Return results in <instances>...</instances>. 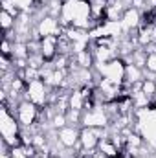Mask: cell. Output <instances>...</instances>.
Listing matches in <instances>:
<instances>
[{"mask_svg": "<svg viewBox=\"0 0 156 158\" xmlns=\"http://www.w3.org/2000/svg\"><path fill=\"white\" fill-rule=\"evenodd\" d=\"M35 30H37L39 39H42V37H61L64 28L61 26L59 19L46 15V17H42L39 22L35 24Z\"/></svg>", "mask_w": 156, "mask_h": 158, "instance_id": "cell-8", "label": "cell"}, {"mask_svg": "<svg viewBox=\"0 0 156 158\" xmlns=\"http://www.w3.org/2000/svg\"><path fill=\"white\" fill-rule=\"evenodd\" d=\"M142 92L145 96H149L151 99L156 98V79H143L142 83Z\"/></svg>", "mask_w": 156, "mask_h": 158, "instance_id": "cell-17", "label": "cell"}, {"mask_svg": "<svg viewBox=\"0 0 156 158\" xmlns=\"http://www.w3.org/2000/svg\"><path fill=\"white\" fill-rule=\"evenodd\" d=\"M109 136V127L107 129H92V127H81L79 134V145L83 151H96L101 138Z\"/></svg>", "mask_w": 156, "mask_h": 158, "instance_id": "cell-7", "label": "cell"}, {"mask_svg": "<svg viewBox=\"0 0 156 158\" xmlns=\"http://www.w3.org/2000/svg\"><path fill=\"white\" fill-rule=\"evenodd\" d=\"M15 20H17V17H13L11 13H7V11L2 9V15H0V26H2L4 33L15 30Z\"/></svg>", "mask_w": 156, "mask_h": 158, "instance_id": "cell-16", "label": "cell"}, {"mask_svg": "<svg viewBox=\"0 0 156 158\" xmlns=\"http://www.w3.org/2000/svg\"><path fill=\"white\" fill-rule=\"evenodd\" d=\"M33 158H50V156H46V155H40V153H37V155H35Z\"/></svg>", "mask_w": 156, "mask_h": 158, "instance_id": "cell-21", "label": "cell"}, {"mask_svg": "<svg viewBox=\"0 0 156 158\" xmlns=\"http://www.w3.org/2000/svg\"><path fill=\"white\" fill-rule=\"evenodd\" d=\"M59 22L63 28L74 26L79 30L90 31L94 28L90 0H63V9L59 15Z\"/></svg>", "mask_w": 156, "mask_h": 158, "instance_id": "cell-1", "label": "cell"}, {"mask_svg": "<svg viewBox=\"0 0 156 158\" xmlns=\"http://www.w3.org/2000/svg\"><path fill=\"white\" fill-rule=\"evenodd\" d=\"M92 158H107V156H105L103 153H99V151L96 149V151H94V155H92Z\"/></svg>", "mask_w": 156, "mask_h": 158, "instance_id": "cell-20", "label": "cell"}, {"mask_svg": "<svg viewBox=\"0 0 156 158\" xmlns=\"http://www.w3.org/2000/svg\"><path fill=\"white\" fill-rule=\"evenodd\" d=\"M40 53L46 61H51L59 55V37H42L40 39Z\"/></svg>", "mask_w": 156, "mask_h": 158, "instance_id": "cell-11", "label": "cell"}, {"mask_svg": "<svg viewBox=\"0 0 156 158\" xmlns=\"http://www.w3.org/2000/svg\"><path fill=\"white\" fill-rule=\"evenodd\" d=\"M20 123L15 116V112L9 110V107L2 105L0 109V132H2V140L9 145V147H17L22 145L20 140Z\"/></svg>", "mask_w": 156, "mask_h": 158, "instance_id": "cell-2", "label": "cell"}, {"mask_svg": "<svg viewBox=\"0 0 156 158\" xmlns=\"http://www.w3.org/2000/svg\"><path fill=\"white\" fill-rule=\"evenodd\" d=\"M149 158H156V151H154V153H153V155H151Z\"/></svg>", "mask_w": 156, "mask_h": 158, "instance_id": "cell-22", "label": "cell"}, {"mask_svg": "<svg viewBox=\"0 0 156 158\" xmlns=\"http://www.w3.org/2000/svg\"><path fill=\"white\" fill-rule=\"evenodd\" d=\"M110 125V116L105 109V105L94 103L90 109L83 110L81 127H92V129H107Z\"/></svg>", "mask_w": 156, "mask_h": 158, "instance_id": "cell-4", "label": "cell"}, {"mask_svg": "<svg viewBox=\"0 0 156 158\" xmlns=\"http://www.w3.org/2000/svg\"><path fill=\"white\" fill-rule=\"evenodd\" d=\"M15 116L18 119L20 127H33V125L39 121L40 109L35 103H31V101H28V99H22V101L17 105V109H15Z\"/></svg>", "mask_w": 156, "mask_h": 158, "instance_id": "cell-6", "label": "cell"}, {"mask_svg": "<svg viewBox=\"0 0 156 158\" xmlns=\"http://www.w3.org/2000/svg\"><path fill=\"white\" fill-rule=\"evenodd\" d=\"M121 28L123 33H136L140 30V26L143 24V13L136 7H127L125 13L121 15Z\"/></svg>", "mask_w": 156, "mask_h": 158, "instance_id": "cell-9", "label": "cell"}, {"mask_svg": "<svg viewBox=\"0 0 156 158\" xmlns=\"http://www.w3.org/2000/svg\"><path fill=\"white\" fill-rule=\"evenodd\" d=\"M125 68H127V63L121 57H116L105 64H94V70L99 74V77L107 79L117 86H123L125 83Z\"/></svg>", "mask_w": 156, "mask_h": 158, "instance_id": "cell-3", "label": "cell"}, {"mask_svg": "<svg viewBox=\"0 0 156 158\" xmlns=\"http://www.w3.org/2000/svg\"><path fill=\"white\" fill-rule=\"evenodd\" d=\"M72 61L77 64L79 68H94V64H96L92 48H86V50H81L77 53H74L72 55Z\"/></svg>", "mask_w": 156, "mask_h": 158, "instance_id": "cell-14", "label": "cell"}, {"mask_svg": "<svg viewBox=\"0 0 156 158\" xmlns=\"http://www.w3.org/2000/svg\"><path fill=\"white\" fill-rule=\"evenodd\" d=\"M79 134H81V127H77V125H66V127H63V129L57 131V138H59V142H61L64 147L81 151Z\"/></svg>", "mask_w": 156, "mask_h": 158, "instance_id": "cell-10", "label": "cell"}, {"mask_svg": "<svg viewBox=\"0 0 156 158\" xmlns=\"http://www.w3.org/2000/svg\"><path fill=\"white\" fill-rule=\"evenodd\" d=\"M143 79H145V70L143 68H140L134 63H127V68H125V83L127 85L142 83Z\"/></svg>", "mask_w": 156, "mask_h": 158, "instance_id": "cell-13", "label": "cell"}, {"mask_svg": "<svg viewBox=\"0 0 156 158\" xmlns=\"http://www.w3.org/2000/svg\"><path fill=\"white\" fill-rule=\"evenodd\" d=\"M97 151H99V153H103L107 158H119L121 155H123V151L117 147L116 143L109 138V136L101 138V142H99V145H97Z\"/></svg>", "mask_w": 156, "mask_h": 158, "instance_id": "cell-12", "label": "cell"}, {"mask_svg": "<svg viewBox=\"0 0 156 158\" xmlns=\"http://www.w3.org/2000/svg\"><path fill=\"white\" fill-rule=\"evenodd\" d=\"M143 70H147L151 74H156V52L147 55V63H145V68Z\"/></svg>", "mask_w": 156, "mask_h": 158, "instance_id": "cell-19", "label": "cell"}, {"mask_svg": "<svg viewBox=\"0 0 156 158\" xmlns=\"http://www.w3.org/2000/svg\"><path fill=\"white\" fill-rule=\"evenodd\" d=\"M86 101H90V99H86V96L83 94L81 88H74V90L70 92V96H68V105H70V109H74V110H84Z\"/></svg>", "mask_w": 156, "mask_h": 158, "instance_id": "cell-15", "label": "cell"}, {"mask_svg": "<svg viewBox=\"0 0 156 158\" xmlns=\"http://www.w3.org/2000/svg\"><path fill=\"white\" fill-rule=\"evenodd\" d=\"M50 92L51 88L42 81V79H35L31 83L26 85V92H24V98L31 103H35L39 109H44L48 105V98H50Z\"/></svg>", "mask_w": 156, "mask_h": 158, "instance_id": "cell-5", "label": "cell"}, {"mask_svg": "<svg viewBox=\"0 0 156 158\" xmlns=\"http://www.w3.org/2000/svg\"><path fill=\"white\" fill-rule=\"evenodd\" d=\"M50 123H51V127H53V129H57V131H59V129H63V127H66V125H68V118H66V114H63V112H55Z\"/></svg>", "mask_w": 156, "mask_h": 158, "instance_id": "cell-18", "label": "cell"}, {"mask_svg": "<svg viewBox=\"0 0 156 158\" xmlns=\"http://www.w3.org/2000/svg\"><path fill=\"white\" fill-rule=\"evenodd\" d=\"M119 158H123V156H119Z\"/></svg>", "mask_w": 156, "mask_h": 158, "instance_id": "cell-23", "label": "cell"}]
</instances>
